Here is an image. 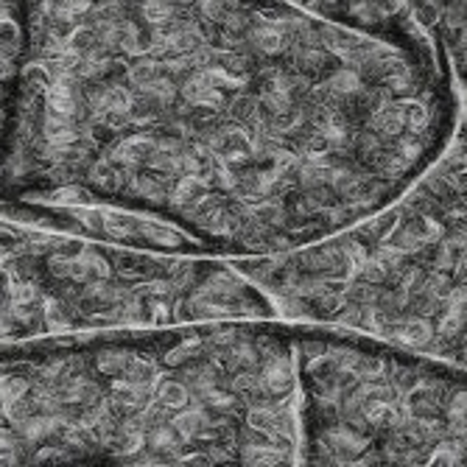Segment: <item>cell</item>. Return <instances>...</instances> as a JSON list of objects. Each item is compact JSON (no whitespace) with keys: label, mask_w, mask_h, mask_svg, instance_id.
I'll return each instance as SVG.
<instances>
[{"label":"cell","mask_w":467,"mask_h":467,"mask_svg":"<svg viewBox=\"0 0 467 467\" xmlns=\"http://www.w3.org/2000/svg\"><path fill=\"white\" fill-rule=\"evenodd\" d=\"M0 204H96L264 258L392 202L462 104L420 54L291 0H9Z\"/></svg>","instance_id":"obj_1"},{"label":"cell","mask_w":467,"mask_h":467,"mask_svg":"<svg viewBox=\"0 0 467 467\" xmlns=\"http://www.w3.org/2000/svg\"><path fill=\"white\" fill-rule=\"evenodd\" d=\"M300 464L291 322L0 345V467Z\"/></svg>","instance_id":"obj_2"},{"label":"cell","mask_w":467,"mask_h":467,"mask_svg":"<svg viewBox=\"0 0 467 467\" xmlns=\"http://www.w3.org/2000/svg\"><path fill=\"white\" fill-rule=\"evenodd\" d=\"M233 264L285 322L353 330L467 369V109L426 171L375 213Z\"/></svg>","instance_id":"obj_3"},{"label":"cell","mask_w":467,"mask_h":467,"mask_svg":"<svg viewBox=\"0 0 467 467\" xmlns=\"http://www.w3.org/2000/svg\"><path fill=\"white\" fill-rule=\"evenodd\" d=\"M224 319H280L230 258L120 246L0 213V345Z\"/></svg>","instance_id":"obj_4"},{"label":"cell","mask_w":467,"mask_h":467,"mask_svg":"<svg viewBox=\"0 0 467 467\" xmlns=\"http://www.w3.org/2000/svg\"><path fill=\"white\" fill-rule=\"evenodd\" d=\"M300 464H464L467 369L378 338L291 322Z\"/></svg>","instance_id":"obj_5"},{"label":"cell","mask_w":467,"mask_h":467,"mask_svg":"<svg viewBox=\"0 0 467 467\" xmlns=\"http://www.w3.org/2000/svg\"><path fill=\"white\" fill-rule=\"evenodd\" d=\"M291 4L420 54L440 51L411 15L406 0H291Z\"/></svg>","instance_id":"obj_6"},{"label":"cell","mask_w":467,"mask_h":467,"mask_svg":"<svg viewBox=\"0 0 467 467\" xmlns=\"http://www.w3.org/2000/svg\"><path fill=\"white\" fill-rule=\"evenodd\" d=\"M467 93V0H406Z\"/></svg>","instance_id":"obj_7"},{"label":"cell","mask_w":467,"mask_h":467,"mask_svg":"<svg viewBox=\"0 0 467 467\" xmlns=\"http://www.w3.org/2000/svg\"><path fill=\"white\" fill-rule=\"evenodd\" d=\"M464 109H467V107H464Z\"/></svg>","instance_id":"obj_8"}]
</instances>
